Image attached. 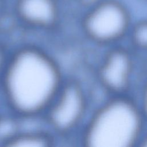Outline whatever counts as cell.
I'll use <instances>...</instances> for the list:
<instances>
[{"instance_id":"obj_5","label":"cell","mask_w":147,"mask_h":147,"mask_svg":"<svg viewBox=\"0 0 147 147\" xmlns=\"http://www.w3.org/2000/svg\"><path fill=\"white\" fill-rule=\"evenodd\" d=\"M134 69L130 52L121 47L111 49L103 57L96 71L102 87L113 96L124 95L129 88Z\"/></svg>"},{"instance_id":"obj_2","label":"cell","mask_w":147,"mask_h":147,"mask_svg":"<svg viewBox=\"0 0 147 147\" xmlns=\"http://www.w3.org/2000/svg\"><path fill=\"white\" fill-rule=\"evenodd\" d=\"M144 120L133 100L113 96L89 115L78 139L88 147L136 146L141 140Z\"/></svg>"},{"instance_id":"obj_6","label":"cell","mask_w":147,"mask_h":147,"mask_svg":"<svg viewBox=\"0 0 147 147\" xmlns=\"http://www.w3.org/2000/svg\"><path fill=\"white\" fill-rule=\"evenodd\" d=\"M14 14L20 25L32 31L52 33L61 22L57 0H16Z\"/></svg>"},{"instance_id":"obj_3","label":"cell","mask_w":147,"mask_h":147,"mask_svg":"<svg viewBox=\"0 0 147 147\" xmlns=\"http://www.w3.org/2000/svg\"><path fill=\"white\" fill-rule=\"evenodd\" d=\"M90 95L76 75H67L45 111V126L59 140L78 138L88 117Z\"/></svg>"},{"instance_id":"obj_12","label":"cell","mask_w":147,"mask_h":147,"mask_svg":"<svg viewBox=\"0 0 147 147\" xmlns=\"http://www.w3.org/2000/svg\"><path fill=\"white\" fill-rule=\"evenodd\" d=\"M104 0H76L78 3L86 10L99 3Z\"/></svg>"},{"instance_id":"obj_10","label":"cell","mask_w":147,"mask_h":147,"mask_svg":"<svg viewBox=\"0 0 147 147\" xmlns=\"http://www.w3.org/2000/svg\"><path fill=\"white\" fill-rule=\"evenodd\" d=\"M9 48L10 46L7 43L3 40H0V111L5 109L2 102V84Z\"/></svg>"},{"instance_id":"obj_1","label":"cell","mask_w":147,"mask_h":147,"mask_svg":"<svg viewBox=\"0 0 147 147\" xmlns=\"http://www.w3.org/2000/svg\"><path fill=\"white\" fill-rule=\"evenodd\" d=\"M67 74L56 55L37 42L10 46L2 84L3 108L21 119L41 118Z\"/></svg>"},{"instance_id":"obj_7","label":"cell","mask_w":147,"mask_h":147,"mask_svg":"<svg viewBox=\"0 0 147 147\" xmlns=\"http://www.w3.org/2000/svg\"><path fill=\"white\" fill-rule=\"evenodd\" d=\"M59 140L43 125L33 127H21V130L7 144L9 147H50Z\"/></svg>"},{"instance_id":"obj_4","label":"cell","mask_w":147,"mask_h":147,"mask_svg":"<svg viewBox=\"0 0 147 147\" xmlns=\"http://www.w3.org/2000/svg\"><path fill=\"white\" fill-rule=\"evenodd\" d=\"M131 26L130 11L119 0H104L87 9L80 22L84 37L98 45L118 42Z\"/></svg>"},{"instance_id":"obj_11","label":"cell","mask_w":147,"mask_h":147,"mask_svg":"<svg viewBox=\"0 0 147 147\" xmlns=\"http://www.w3.org/2000/svg\"><path fill=\"white\" fill-rule=\"evenodd\" d=\"M140 108L144 119L147 121V82L145 84L142 90L141 103Z\"/></svg>"},{"instance_id":"obj_13","label":"cell","mask_w":147,"mask_h":147,"mask_svg":"<svg viewBox=\"0 0 147 147\" xmlns=\"http://www.w3.org/2000/svg\"><path fill=\"white\" fill-rule=\"evenodd\" d=\"M139 145L141 146L147 147V134L144 138H141Z\"/></svg>"},{"instance_id":"obj_9","label":"cell","mask_w":147,"mask_h":147,"mask_svg":"<svg viewBox=\"0 0 147 147\" xmlns=\"http://www.w3.org/2000/svg\"><path fill=\"white\" fill-rule=\"evenodd\" d=\"M129 32L132 44L138 49L147 51V19L136 22Z\"/></svg>"},{"instance_id":"obj_8","label":"cell","mask_w":147,"mask_h":147,"mask_svg":"<svg viewBox=\"0 0 147 147\" xmlns=\"http://www.w3.org/2000/svg\"><path fill=\"white\" fill-rule=\"evenodd\" d=\"M21 129V119L10 111H0V146H6Z\"/></svg>"},{"instance_id":"obj_14","label":"cell","mask_w":147,"mask_h":147,"mask_svg":"<svg viewBox=\"0 0 147 147\" xmlns=\"http://www.w3.org/2000/svg\"><path fill=\"white\" fill-rule=\"evenodd\" d=\"M5 5V0H0V16L2 14Z\"/></svg>"}]
</instances>
